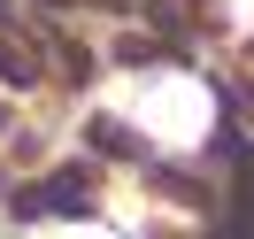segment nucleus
<instances>
[{"label":"nucleus","instance_id":"f257e3e1","mask_svg":"<svg viewBox=\"0 0 254 239\" xmlns=\"http://www.w3.org/2000/svg\"><path fill=\"white\" fill-rule=\"evenodd\" d=\"M23 216H47V208H69V216H85V208H93V170H85V162H77V170H54L47 177V185H39V193H23Z\"/></svg>","mask_w":254,"mask_h":239},{"label":"nucleus","instance_id":"f03ea898","mask_svg":"<svg viewBox=\"0 0 254 239\" xmlns=\"http://www.w3.org/2000/svg\"><path fill=\"white\" fill-rule=\"evenodd\" d=\"M0 78H8V85H31V78H39V62H31V47H23V31H8V23H0Z\"/></svg>","mask_w":254,"mask_h":239}]
</instances>
